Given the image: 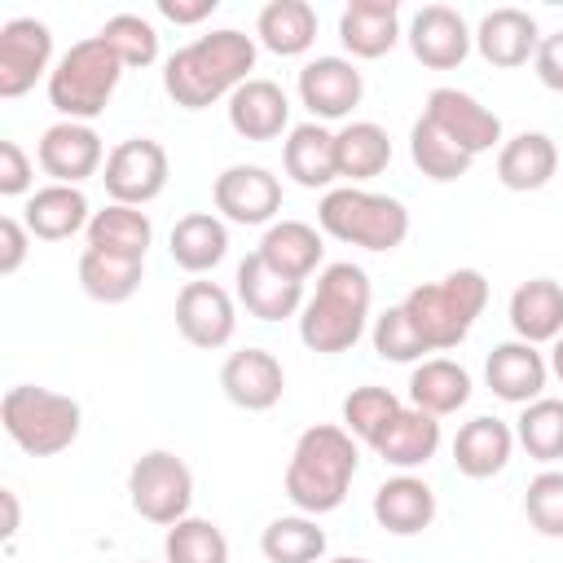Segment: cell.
<instances>
[{
	"label": "cell",
	"mask_w": 563,
	"mask_h": 563,
	"mask_svg": "<svg viewBox=\"0 0 563 563\" xmlns=\"http://www.w3.org/2000/svg\"><path fill=\"white\" fill-rule=\"evenodd\" d=\"M97 35L114 48V57L123 66H154L158 62V31L141 13H114Z\"/></svg>",
	"instance_id": "42"
},
{
	"label": "cell",
	"mask_w": 563,
	"mask_h": 563,
	"mask_svg": "<svg viewBox=\"0 0 563 563\" xmlns=\"http://www.w3.org/2000/svg\"><path fill=\"white\" fill-rule=\"evenodd\" d=\"M409 400H413V409H422L431 418L457 413L471 400V374L457 361H449V356H431V361L413 365V374H409Z\"/></svg>",
	"instance_id": "32"
},
{
	"label": "cell",
	"mask_w": 563,
	"mask_h": 563,
	"mask_svg": "<svg viewBox=\"0 0 563 563\" xmlns=\"http://www.w3.org/2000/svg\"><path fill=\"white\" fill-rule=\"evenodd\" d=\"M321 233L312 229V224H303V220H277V224H268L264 229V238H260V260L273 268V273H282V277H290V282H303V277H312V268L321 264Z\"/></svg>",
	"instance_id": "29"
},
{
	"label": "cell",
	"mask_w": 563,
	"mask_h": 563,
	"mask_svg": "<svg viewBox=\"0 0 563 563\" xmlns=\"http://www.w3.org/2000/svg\"><path fill=\"white\" fill-rule=\"evenodd\" d=\"M365 79L347 57H312L299 70V101L312 110V123L321 119H347L361 106Z\"/></svg>",
	"instance_id": "15"
},
{
	"label": "cell",
	"mask_w": 563,
	"mask_h": 563,
	"mask_svg": "<svg viewBox=\"0 0 563 563\" xmlns=\"http://www.w3.org/2000/svg\"><path fill=\"white\" fill-rule=\"evenodd\" d=\"M484 378H488V387H493L497 400H506V405H532V400H541V391H545L550 361H545L532 343L510 339V343H497V347L488 352Z\"/></svg>",
	"instance_id": "18"
},
{
	"label": "cell",
	"mask_w": 563,
	"mask_h": 563,
	"mask_svg": "<svg viewBox=\"0 0 563 563\" xmlns=\"http://www.w3.org/2000/svg\"><path fill=\"white\" fill-rule=\"evenodd\" d=\"M330 563H369V559H356V554H347V559H330Z\"/></svg>",
	"instance_id": "51"
},
{
	"label": "cell",
	"mask_w": 563,
	"mask_h": 563,
	"mask_svg": "<svg viewBox=\"0 0 563 563\" xmlns=\"http://www.w3.org/2000/svg\"><path fill=\"white\" fill-rule=\"evenodd\" d=\"M220 387H224V396H229L238 409L264 413V409H273V405L282 400V391H286V369H282V361H277L273 352H264V347H242V352H233V356L220 365Z\"/></svg>",
	"instance_id": "17"
},
{
	"label": "cell",
	"mask_w": 563,
	"mask_h": 563,
	"mask_svg": "<svg viewBox=\"0 0 563 563\" xmlns=\"http://www.w3.org/2000/svg\"><path fill=\"white\" fill-rule=\"evenodd\" d=\"M128 501H132V510L145 523L172 528V523L189 519V506H194V471L176 453L150 449L128 471Z\"/></svg>",
	"instance_id": "8"
},
{
	"label": "cell",
	"mask_w": 563,
	"mask_h": 563,
	"mask_svg": "<svg viewBox=\"0 0 563 563\" xmlns=\"http://www.w3.org/2000/svg\"><path fill=\"white\" fill-rule=\"evenodd\" d=\"M339 40L352 57H383L400 40V4L396 0H352L339 18Z\"/></svg>",
	"instance_id": "23"
},
{
	"label": "cell",
	"mask_w": 563,
	"mask_h": 563,
	"mask_svg": "<svg viewBox=\"0 0 563 563\" xmlns=\"http://www.w3.org/2000/svg\"><path fill=\"white\" fill-rule=\"evenodd\" d=\"M282 167L295 185L303 189H325L330 180H339V154H334V132L321 123H299L290 128L286 145H282Z\"/></svg>",
	"instance_id": "28"
},
{
	"label": "cell",
	"mask_w": 563,
	"mask_h": 563,
	"mask_svg": "<svg viewBox=\"0 0 563 563\" xmlns=\"http://www.w3.org/2000/svg\"><path fill=\"white\" fill-rule=\"evenodd\" d=\"M35 158H40V167L53 176V185H79V180L97 176L101 158H110V154L101 150V136H97L88 123L62 119V123L44 128Z\"/></svg>",
	"instance_id": "16"
},
{
	"label": "cell",
	"mask_w": 563,
	"mask_h": 563,
	"mask_svg": "<svg viewBox=\"0 0 563 563\" xmlns=\"http://www.w3.org/2000/svg\"><path fill=\"white\" fill-rule=\"evenodd\" d=\"M141 273H145V260L106 255L92 246H84V255H79V286L97 303H128L141 286Z\"/></svg>",
	"instance_id": "36"
},
{
	"label": "cell",
	"mask_w": 563,
	"mask_h": 563,
	"mask_svg": "<svg viewBox=\"0 0 563 563\" xmlns=\"http://www.w3.org/2000/svg\"><path fill=\"white\" fill-rule=\"evenodd\" d=\"M84 238H88L92 251L123 255V260H145V251H150V242H154V224H150V216H145L141 207L110 202L106 211H92Z\"/></svg>",
	"instance_id": "31"
},
{
	"label": "cell",
	"mask_w": 563,
	"mask_h": 563,
	"mask_svg": "<svg viewBox=\"0 0 563 563\" xmlns=\"http://www.w3.org/2000/svg\"><path fill=\"white\" fill-rule=\"evenodd\" d=\"M0 422H4L9 440L22 453H31V457H57L62 449H70L79 440L84 409H79L75 396L18 383L0 400Z\"/></svg>",
	"instance_id": "5"
},
{
	"label": "cell",
	"mask_w": 563,
	"mask_h": 563,
	"mask_svg": "<svg viewBox=\"0 0 563 563\" xmlns=\"http://www.w3.org/2000/svg\"><path fill=\"white\" fill-rule=\"evenodd\" d=\"M167 150L150 136H128L110 150L106 158V194L110 202H123V207H145L154 202L163 189H167Z\"/></svg>",
	"instance_id": "9"
},
{
	"label": "cell",
	"mask_w": 563,
	"mask_h": 563,
	"mask_svg": "<svg viewBox=\"0 0 563 563\" xmlns=\"http://www.w3.org/2000/svg\"><path fill=\"white\" fill-rule=\"evenodd\" d=\"M550 374L563 383V334L554 339V347H550Z\"/></svg>",
	"instance_id": "50"
},
{
	"label": "cell",
	"mask_w": 563,
	"mask_h": 563,
	"mask_svg": "<svg viewBox=\"0 0 563 563\" xmlns=\"http://www.w3.org/2000/svg\"><path fill=\"white\" fill-rule=\"evenodd\" d=\"M334 154H339V176L343 180H374L387 163H391V136L369 123V119H356L347 128L334 132Z\"/></svg>",
	"instance_id": "35"
},
{
	"label": "cell",
	"mask_w": 563,
	"mask_h": 563,
	"mask_svg": "<svg viewBox=\"0 0 563 563\" xmlns=\"http://www.w3.org/2000/svg\"><path fill=\"white\" fill-rule=\"evenodd\" d=\"M22 211H26L22 224H26L31 238H40V242H66V238H75L79 229H88V220H92L88 198H84L79 185H44V189H35V194L26 198Z\"/></svg>",
	"instance_id": "25"
},
{
	"label": "cell",
	"mask_w": 563,
	"mask_h": 563,
	"mask_svg": "<svg viewBox=\"0 0 563 563\" xmlns=\"http://www.w3.org/2000/svg\"><path fill=\"white\" fill-rule=\"evenodd\" d=\"M220 9V0H158V13L176 26H194L202 18H211Z\"/></svg>",
	"instance_id": "48"
},
{
	"label": "cell",
	"mask_w": 563,
	"mask_h": 563,
	"mask_svg": "<svg viewBox=\"0 0 563 563\" xmlns=\"http://www.w3.org/2000/svg\"><path fill=\"white\" fill-rule=\"evenodd\" d=\"M515 440L523 444L528 457L559 462L563 457V400L541 396V400L523 405V413L515 418Z\"/></svg>",
	"instance_id": "40"
},
{
	"label": "cell",
	"mask_w": 563,
	"mask_h": 563,
	"mask_svg": "<svg viewBox=\"0 0 563 563\" xmlns=\"http://www.w3.org/2000/svg\"><path fill=\"white\" fill-rule=\"evenodd\" d=\"M176 330L185 343L216 352L233 339L238 330V312H233V295L216 282H185L176 295Z\"/></svg>",
	"instance_id": "12"
},
{
	"label": "cell",
	"mask_w": 563,
	"mask_h": 563,
	"mask_svg": "<svg viewBox=\"0 0 563 563\" xmlns=\"http://www.w3.org/2000/svg\"><path fill=\"white\" fill-rule=\"evenodd\" d=\"M251 70H255V40L224 26L176 48L163 66V88L176 106L207 110L220 97H233L251 79Z\"/></svg>",
	"instance_id": "1"
},
{
	"label": "cell",
	"mask_w": 563,
	"mask_h": 563,
	"mask_svg": "<svg viewBox=\"0 0 563 563\" xmlns=\"http://www.w3.org/2000/svg\"><path fill=\"white\" fill-rule=\"evenodd\" d=\"M233 282H238L242 308L251 317H260V321H286V317H295L303 308V282H290V277L273 273L260 255H246L238 264Z\"/></svg>",
	"instance_id": "20"
},
{
	"label": "cell",
	"mask_w": 563,
	"mask_h": 563,
	"mask_svg": "<svg viewBox=\"0 0 563 563\" xmlns=\"http://www.w3.org/2000/svg\"><path fill=\"white\" fill-rule=\"evenodd\" d=\"M255 35L277 57H299L317 40V9L308 0H268L255 18Z\"/></svg>",
	"instance_id": "33"
},
{
	"label": "cell",
	"mask_w": 563,
	"mask_h": 563,
	"mask_svg": "<svg viewBox=\"0 0 563 563\" xmlns=\"http://www.w3.org/2000/svg\"><path fill=\"white\" fill-rule=\"evenodd\" d=\"M484 303H488V277L479 268H457L440 282H422L400 299V308H405L409 325L418 330V339L427 343V352L457 347L471 334Z\"/></svg>",
	"instance_id": "4"
},
{
	"label": "cell",
	"mask_w": 563,
	"mask_h": 563,
	"mask_svg": "<svg viewBox=\"0 0 563 563\" xmlns=\"http://www.w3.org/2000/svg\"><path fill=\"white\" fill-rule=\"evenodd\" d=\"M440 449V418L422 413V409H400V418L387 427V435L374 444V453L387 462V466H400V471H413V466H427Z\"/></svg>",
	"instance_id": "34"
},
{
	"label": "cell",
	"mask_w": 563,
	"mask_h": 563,
	"mask_svg": "<svg viewBox=\"0 0 563 563\" xmlns=\"http://www.w3.org/2000/svg\"><path fill=\"white\" fill-rule=\"evenodd\" d=\"M369 339H374V352H378L383 361H396V365L422 361V352H427V343L418 339V330L409 325V317H405V308H400V303L374 317Z\"/></svg>",
	"instance_id": "43"
},
{
	"label": "cell",
	"mask_w": 563,
	"mask_h": 563,
	"mask_svg": "<svg viewBox=\"0 0 563 563\" xmlns=\"http://www.w3.org/2000/svg\"><path fill=\"white\" fill-rule=\"evenodd\" d=\"M510 325L523 343H554L563 334V286L554 277L519 282L510 295Z\"/></svg>",
	"instance_id": "27"
},
{
	"label": "cell",
	"mask_w": 563,
	"mask_h": 563,
	"mask_svg": "<svg viewBox=\"0 0 563 563\" xmlns=\"http://www.w3.org/2000/svg\"><path fill=\"white\" fill-rule=\"evenodd\" d=\"M216 211L233 224H268L282 211V180L260 163H233L211 185Z\"/></svg>",
	"instance_id": "11"
},
{
	"label": "cell",
	"mask_w": 563,
	"mask_h": 563,
	"mask_svg": "<svg viewBox=\"0 0 563 563\" xmlns=\"http://www.w3.org/2000/svg\"><path fill=\"white\" fill-rule=\"evenodd\" d=\"M356 466H361L356 440L334 422H317L295 440L282 488L299 515H330L343 506Z\"/></svg>",
	"instance_id": "2"
},
{
	"label": "cell",
	"mask_w": 563,
	"mask_h": 563,
	"mask_svg": "<svg viewBox=\"0 0 563 563\" xmlns=\"http://www.w3.org/2000/svg\"><path fill=\"white\" fill-rule=\"evenodd\" d=\"M260 550L268 563H321L325 532L312 515H282L260 532Z\"/></svg>",
	"instance_id": "37"
},
{
	"label": "cell",
	"mask_w": 563,
	"mask_h": 563,
	"mask_svg": "<svg viewBox=\"0 0 563 563\" xmlns=\"http://www.w3.org/2000/svg\"><path fill=\"white\" fill-rule=\"evenodd\" d=\"M167 251L172 260L185 268V273H211L224 255H229V229L220 216L211 211H189L172 224V238H167Z\"/></svg>",
	"instance_id": "30"
},
{
	"label": "cell",
	"mask_w": 563,
	"mask_h": 563,
	"mask_svg": "<svg viewBox=\"0 0 563 563\" xmlns=\"http://www.w3.org/2000/svg\"><path fill=\"white\" fill-rule=\"evenodd\" d=\"M163 563H229V541L211 519H180L167 528Z\"/></svg>",
	"instance_id": "41"
},
{
	"label": "cell",
	"mask_w": 563,
	"mask_h": 563,
	"mask_svg": "<svg viewBox=\"0 0 563 563\" xmlns=\"http://www.w3.org/2000/svg\"><path fill=\"white\" fill-rule=\"evenodd\" d=\"M119 75H123V62L114 57V48L101 35H88V40L70 44L62 53V62L53 66L48 101H53V110L62 119L88 123L110 106V97L119 88Z\"/></svg>",
	"instance_id": "6"
},
{
	"label": "cell",
	"mask_w": 563,
	"mask_h": 563,
	"mask_svg": "<svg viewBox=\"0 0 563 563\" xmlns=\"http://www.w3.org/2000/svg\"><path fill=\"white\" fill-rule=\"evenodd\" d=\"M400 400H396V391H387V387H352L347 391V400H343V431L347 435H356L361 444H378L383 435H387V427L400 418Z\"/></svg>",
	"instance_id": "39"
},
{
	"label": "cell",
	"mask_w": 563,
	"mask_h": 563,
	"mask_svg": "<svg viewBox=\"0 0 563 563\" xmlns=\"http://www.w3.org/2000/svg\"><path fill=\"white\" fill-rule=\"evenodd\" d=\"M369 299H374V286L361 264H352V260L325 264L317 277V290L299 308L303 347L321 352V356L356 347V339L365 334V321H369Z\"/></svg>",
	"instance_id": "3"
},
{
	"label": "cell",
	"mask_w": 563,
	"mask_h": 563,
	"mask_svg": "<svg viewBox=\"0 0 563 563\" xmlns=\"http://www.w3.org/2000/svg\"><path fill=\"white\" fill-rule=\"evenodd\" d=\"M0 497H4V537H13L18 532V497H13V488H4Z\"/></svg>",
	"instance_id": "49"
},
{
	"label": "cell",
	"mask_w": 563,
	"mask_h": 563,
	"mask_svg": "<svg viewBox=\"0 0 563 563\" xmlns=\"http://www.w3.org/2000/svg\"><path fill=\"white\" fill-rule=\"evenodd\" d=\"M554 172H559V145L545 132H519L497 150V180L515 194L545 189Z\"/></svg>",
	"instance_id": "26"
},
{
	"label": "cell",
	"mask_w": 563,
	"mask_h": 563,
	"mask_svg": "<svg viewBox=\"0 0 563 563\" xmlns=\"http://www.w3.org/2000/svg\"><path fill=\"white\" fill-rule=\"evenodd\" d=\"M409 154H413V167L427 176V180H457L471 172L475 154H466L457 141H449L431 119H418L413 132H409Z\"/></svg>",
	"instance_id": "38"
},
{
	"label": "cell",
	"mask_w": 563,
	"mask_h": 563,
	"mask_svg": "<svg viewBox=\"0 0 563 563\" xmlns=\"http://www.w3.org/2000/svg\"><path fill=\"white\" fill-rule=\"evenodd\" d=\"M290 123V101L273 79H246L229 97V128L242 141H273Z\"/></svg>",
	"instance_id": "24"
},
{
	"label": "cell",
	"mask_w": 563,
	"mask_h": 563,
	"mask_svg": "<svg viewBox=\"0 0 563 563\" xmlns=\"http://www.w3.org/2000/svg\"><path fill=\"white\" fill-rule=\"evenodd\" d=\"M422 119H431L466 154H484V150L501 145V119L462 88H431V97L422 106Z\"/></svg>",
	"instance_id": "13"
},
{
	"label": "cell",
	"mask_w": 563,
	"mask_h": 563,
	"mask_svg": "<svg viewBox=\"0 0 563 563\" xmlns=\"http://www.w3.org/2000/svg\"><path fill=\"white\" fill-rule=\"evenodd\" d=\"M48 62H53V31L44 22L13 18L0 26V97L4 101L31 92L40 75H53Z\"/></svg>",
	"instance_id": "10"
},
{
	"label": "cell",
	"mask_w": 563,
	"mask_h": 563,
	"mask_svg": "<svg viewBox=\"0 0 563 563\" xmlns=\"http://www.w3.org/2000/svg\"><path fill=\"white\" fill-rule=\"evenodd\" d=\"M532 66H537V79H541L550 92H563V31L545 35V40L537 44Z\"/></svg>",
	"instance_id": "47"
},
{
	"label": "cell",
	"mask_w": 563,
	"mask_h": 563,
	"mask_svg": "<svg viewBox=\"0 0 563 563\" xmlns=\"http://www.w3.org/2000/svg\"><path fill=\"white\" fill-rule=\"evenodd\" d=\"M31 189V158L18 141H0V194L18 198Z\"/></svg>",
	"instance_id": "45"
},
{
	"label": "cell",
	"mask_w": 563,
	"mask_h": 563,
	"mask_svg": "<svg viewBox=\"0 0 563 563\" xmlns=\"http://www.w3.org/2000/svg\"><path fill=\"white\" fill-rule=\"evenodd\" d=\"M26 251H31V229L22 220L4 216L0 220V273L13 277L22 268V260H26Z\"/></svg>",
	"instance_id": "46"
},
{
	"label": "cell",
	"mask_w": 563,
	"mask_h": 563,
	"mask_svg": "<svg viewBox=\"0 0 563 563\" xmlns=\"http://www.w3.org/2000/svg\"><path fill=\"white\" fill-rule=\"evenodd\" d=\"M374 519L391 537H418L435 519V493L418 475H391L374 493Z\"/></svg>",
	"instance_id": "22"
},
{
	"label": "cell",
	"mask_w": 563,
	"mask_h": 563,
	"mask_svg": "<svg viewBox=\"0 0 563 563\" xmlns=\"http://www.w3.org/2000/svg\"><path fill=\"white\" fill-rule=\"evenodd\" d=\"M471 44H475V35H471L466 18L449 4H422L409 22V48L431 70H457L466 62Z\"/></svg>",
	"instance_id": "14"
},
{
	"label": "cell",
	"mask_w": 563,
	"mask_h": 563,
	"mask_svg": "<svg viewBox=\"0 0 563 563\" xmlns=\"http://www.w3.org/2000/svg\"><path fill=\"white\" fill-rule=\"evenodd\" d=\"M510 453H515V431L501 418H488V413L462 422V431L453 435V462H457V471L466 479H493V475H501L506 462H510Z\"/></svg>",
	"instance_id": "21"
},
{
	"label": "cell",
	"mask_w": 563,
	"mask_h": 563,
	"mask_svg": "<svg viewBox=\"0 0 563 563\" xmlns=\"http://www.w3.org/2000/svg\"><path fill=\"white\" fill-rule=\"evenodd\" d=\"M317 224L334 242H347V246H361V251H396L409 238L405 202L387 198V194L356 189V185L330 189L317 207Z\"/></svg>",
	"instance_id": "7"
},
{
	"label": "cell",
	"mask_w": 563,
	"mask_h": 563,
	"mask_svg": "<svg viewBox=\"0 0 563 563\" xmlns=\"http://www.w3.org/2000/svg\"><path fill=\"white\" fill-rule=\"evenodd\" d=\"M523 515L541 537H563V471H541L528 479Z\"/></svg>",
	"instance_id": "44"
},
{
	"label": "cell",
	"mask_w": 563,
	"mask_h": 563,
	"mask_svg": "<svg viewBox=\"0 0 563 563\" xmlns=\"http://www.w3.org/2000/svg\"><path fill=\"white\" fill-rule=\"evenodd\" d=\"M537 44H541L537 18L523 13V9H510V4L484 13L479 26H475V48H479V57H484L488 66H501V70L532 62V57H537Z\"/></svg>",
	"instance_id": "19"
}]
</instances>
